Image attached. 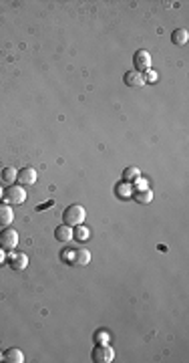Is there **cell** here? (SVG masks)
<instances>
[{
    "instance_id": "cell-8",
    "label": "cell",
    "mask_w": 189,
    "mask_h": 363,
    "mask_svg": "<svg viewBox=\"0 0 189 363\" xmlns=\"http://www.w3.org/2000/svg\"><path fill=\"white\" fill-rule=\"evenodd\" d=\"M16 180H18L22 186L34 184V182H36V170H34V168H22V170H18Z\"/></svg>"
},
{
    "instance_id": "cell-17",
    "label": "cell",
    "mask_w": 189,
    "mask_h": 363,
    "mask_svg": "<svg viewBox=\"0 0 189 363\" xmlns=\"http://www.w3.org/2000/svg\"><path fill=\"white\" fill-rule=\"evenodd\" d=\"M73 236L77 238V240H87L89 238V228H85L83 224L77 228V232H73Z\"/></svg>"
},
{
    "instance_id": "cell-7",
    "label": "cell",
    "mask_w": 189,
    "mask_h": 363,
    "mask_svg": "<svg viewBox=\"0 0 189 363\" xmlns=\"http://www.w3.org/2000/svg\"><path fill=\"white\" fill-rule=\"evenodd\" d=\"M123 81H125V85H129V87H135V89H139V87H145V83H147V79H145V75L143 73H139V71H127L125 73V77H123Z\"/></svg>"
},
{
    "instance_id": "cell-3",
    "label": "cell",
    "mask_w": 189,
    "mask_h": 363,
    "mask_svg": "<svg viewBox=\"0 0 189 363\" xmlns=\"http://www.w3.org/2000/svg\"><path fill=\"white\" fill-rule=\"evenodd\" d=\"M2 196H4V202H6V204H22V202L26 200L24 188H22V186H14V184H10V186L2 192Z\"/></svg>"
},
{
    "instance_id": "cell-11",
    "label": "cell",
    "mask_w": 189,
    "mask_h": 363,
    "mask_svg": "<svg viewBox=\"0 0 189 363\" xmlns=\"http://www.w3.org/2000/svg\"><path fill=\"white\" fill-rule=\"evenodd\" d=\"M55 238H57L59 242L67 244L69 240H73V228H71V226H67V224H61V226L55 230Z\"/></svg>"
},
{
    "instance_id": "cell-5",
    "label": "cell",
    "mask_w": 189,
    "mask_h": 363,
    "mask_svg": "<svg viewBox=\"0 0 189 363\" xmlns=\"http://www.w3.org/2000/svg\"><path fill=\"white\" fill-rule=\"evenodd\" d=\"M133 65H135V71H139V73H147L149 69H151V55L147 53L145 48H141V50H137L135 53V57H133Z\"/></svg>"
},
{
    "instance_id": "cell-16",
    "label": "cell",
    "mask_w": 189,
    "mask_h": 363,
    "mask_svg": "<svg viewBox=\"0 0 189 363\" xmlns=\"http://www.w3.org/2000/svg\"><path fill=\"white\" fill-rule=\"evenodd\" d=\"M16 174H18V172H16L14 168H4V170H2V180L8 182V184H12V182H16Z\"/></svg>"
},
{
    "instance_id": "cell-2",
    "label": "cell",
    "mask_w": 189,
    "mask_h": 363,
    "mask_svg": "<svg viewBox=\"0 0 189 363\" xmlns=\"http://www.w3.org/2000/svg\"><path fill=\"white\" fill-rule=\"evenodd\" d=\"M63 258H67L69 265H77V267H85L91 263V252L83 246L71 250V252H63Z\"/></svg>"
},
{
    "instance_id": "cell-20",
    "label": "cell",
    "mask_w": 189,
    "mask_h": 363,
    "mask_svg": "<svg viewBox=\"0 0 189 363\" xmlns=\"http://www.w3.org/2000/svg\"><path fill=\"white\" fill-rule=\"evenodd\" d=\"M2 263H4V250L0 248V265H2Z\"/></svg>"
},
{
    "instance_id": "cell-21",
    "label": "cell",
    "mask_w": 189,
    "mask_h": 363,
    "mask_svg": "<svg viewBox=\"0 0 189 363\" xmlns=\"http://www.w3.org/2000/svg\"><path fill=\"white\" fill-rule=\"evenodd\" d=\"M0 361H4V353H0Z\"/></svg>"
},
{
    "instance_id": "cell-10",
    "label": "cell",
    "mask_w": 189,
    "mask_h": 363,
    "mask_svg": "<svg viewBox=\"0 0 189 363\" xmlns=\"http://www.w3.org/2000/svg\"><path fill=\"white\" fill-rule=\"evenodd\" d=\"M14 220V214L10 210L8 204H0V226H10V222Z\"/></svg>"
},
{
    "instance_id": "cell-15",
    "label": "cell",
    "mask_w": 189,
    "mask_h": 363,
    "mask_svg": "<svg viewBox=\"0 0 189 363\" xmlns=\"http://www.w3.org/2000/svg\"><path fill=\"white\" fill-rule=\"evenodd\" d=\"M139 178V170L135 168V166H131V168H127L125 172H123V180L125 182H133V180H137Z\"/></svg>"
},
{
    "instance_id": "cell-1",
    "label": "cell",
    "mask_w": 189,
    "mask_h": 363,
    "mask_svg": "<svg viewBox=\"0 0 189 363\" xmlns=\"http://www.w3.org/2000/svg\"><path fill=\"white\" fill-rule=\"evenodd\" d=\"M85 216H87V212H85V208L81 204H71L69 208H65L63 224H67V226H81Z\"/></svg>"
},
{
    "instance_id": "cell-19",
    "label": "cell",
    "mask_w": 189,
    "mask_h": 363,
    "mask_svg": "<svg viewBox=\"0 0 189 363\" xmlns=\"http://www.w3.org/2000/svg\"><path fill=\"white\" fill-rule=\"evenodd\" d=\"M94 339H99V341H103L101 345H105V343H107V333H99V335H94Z\"/></svg>"
},
{
    "instance_id": "cell-18",
    "label": "cell",
    "mask_w": 189,
    "mask_h": 363,
    "mask_svg": "<svg viewBox=\"0 0 189 363\" xmlns=\"http://www.w3.org/2000/svg\"><path fill=\"white\" fill-rule=\"evenodd\" d=\"M117 194H119V196H123V198H127V196L131 194V184H129V182H125L123 186H119V188H117Z\"/></svg>"
},
{
    "instance_id": "cell-6",
    "label": "cell",
    "mask_w": 189,
    "mask_h": 363,
    "mask_svg": "<svg viewBox=\"0 0 189 363\" xmlns=\"http://www.w3.org/2000/svg\"><path fill=\"white\" fill-rule=\"evenodd\" d=\"M16 244H18V234H16V230L6 228V230L0 232V248H2V250H14Z\"/></svg>"
},
{
    "instance_id": "cell-14",
    "label": "cell",
    "mask_w": 189,
    "mask_h": 363,
    "mask_svg": "<svg viewBox=\"0 0 189 363\" xmlns=\"http://www.w3.org/2000/svg\"><path fill=\"white\" fill-rule=\"evenodd\" d=\"M151 200H153L151 190H139V192L135 194V202H139V204H149Z\"/></svg>"
},
{
    "instance_id": "cell-9",
    "label": "cell",
    "mask_w": 189,
    "mask_h": 363,
    "mask_svg": "<svg viewBox=\"0 0 189 363\" xmlns=\"http://www.w3.org/2000/svg\"><path fill=\"white\" fill-rule=\"evenodd\" d=\"M10 267H12V271H24L28 267V256L24 252H16L10 258Z\"/></svg>"
},
{
    "instance_id": "cell-4",
    "label": "cell",
    "mask_w": 189,
    "mask_h": 363,
    "mask_svg": "<svg viewBox=\"0 0 189 363\" xmlns=\"http://www.w3.org/2000/svg\"><path fill=\"white\" fill-rule=\"evenodd\" d=\"M91 357H93L94 363H111V361L115 359V351L105 343V345L94 347L93 353H91Z\"/></svg>"
},
{
    "instance_id": "cell-13",
    "label": "cell",
    "mask_w": 189,
    "mask_h": 363,
    "mask_svg": "<svg viewBox=\"0 0 189 363\" xmlns=\"http://www.w3.org/2000/svg\"><path fill=\"white\" fill-rule=\"evenodd\" d=\"M171 40H173V44L181 46V44H185V42L189 40V32H187L185 28H177V30H173V36H171Z\"/></svg>"
},
{
    "instance_id": "cell-12",
    "label": "cell",
    "mask_w": 189,
    "mask_h": 363,
    "mask_svg": "<svg viewBox=\"0 0 189 363\" xmlns=\"http://www.w3.org/2000/svg\"><path fill=\"white\" fill-rule=\"evenodd\" d=\"M4 361H8V363H24V355H22L20 349L10 347V349L4 351Z\"/></svg>"
}]
</instances>
